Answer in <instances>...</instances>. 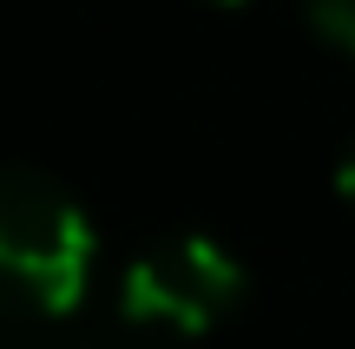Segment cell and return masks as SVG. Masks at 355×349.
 <instances>
[{"mask_svg":"<svg viewBox=\"0 0 355 349\" xmlns=\"http://www.w3.org/2000/svg\"><path fill=\"white\" fill-rule=\"evenodd\" d=\"M92 257L99 237L79 198L33 165H0V330L73 316Z\"/></svg>","mask_w":355,"mask_h":349,"instance_id":"cell-1","label":"cell"},{"mask_svg":"<svg viewBox=\"0 0 355 349\" xmlns=\"http://www.w3.org/2000/svg\"><path fill=\"white\" fill-rule=\"evenodd\" d=\"M243 303V257L211 231H178L165 244L139 250L119 284V316L132 330L165 337H211Z\"/></svg>","mask_w":355,"mask_h":349,"instance_id":"cell-2","label":"cell"},{"mask_svg":"<svg viewBox=\"0 0 355 349\" xmlns=\"http://www.w3.org/2000/svg\"><path fill=\"white\" fill-rule=\"evenodd\" d=\"M303 13H309V26H316L336 53L355 60V0H303Z\"/></svg>","mask_w":355,"mask_h":349,"instance_id":"cell-3","label":"cell"},{"mask_svg":"<svg viewBox=\"0 0 355 349\" xmlns=\"http://www.w3.org/2000/svg\"><path fill=\"white\" fill-rule=\"evenodd\" d=\"M336 191H343V198H349V205H355V145H349V152H343V165H336Z\"/></svg>","mask_w":355,"mask_h":349,"instance_id":"cell-4","label":"cell"},{"mask_svg":"<svg viewBox=\"0 0 355 349\" xmlns=\"http://www.w3.org/2000/svg\"><path fill=\"white\" fill-rule=\"evenodd\" d=\"M204 7H243V0H204Z\"/></svg>","mask_w":355,"mask_h":349,"instance_id":"cell-5","label":"cell"}]
</instances>
